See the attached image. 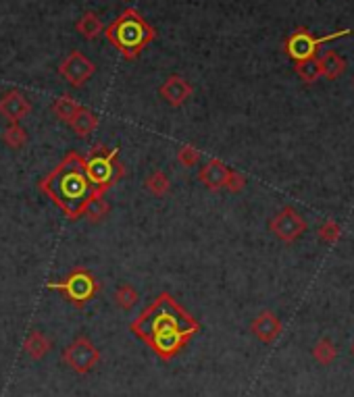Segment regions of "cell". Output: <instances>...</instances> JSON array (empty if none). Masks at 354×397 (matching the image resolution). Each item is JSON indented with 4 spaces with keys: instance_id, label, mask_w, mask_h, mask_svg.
<instances>
[{
    "instance_id": "cb8c5ba5",
    "label": "cell",
    "mask_w": 354,
    "mask_h": 397,
    "mask_svg": "<svg viewBox=\"0 0 354 397\" xmlns=\"http://www.w3.org/2000/svg\"><path fill=\"white\" fill-rule=\"evenodd\" d=\"M108 212H110V206H108V202L102 200V198H92V200L88 202L86 210H83V214L88 216L90 223H98V221H102Z\"/></svg>"
},
{
    "instance_id": "7c38bea8",
    "label": "cell",
    "mask_w": 354,
    "mask_h": 397,
    "mask_svg": "<svg viewBox=\"0 0 354 397\" xmlns=\"http://www.w3.org/2000/svg\"><path fill=\"white\" fill-rule=\"evenodd\" d=\"M250 331L253 335L261 341V343H273L279 335H282V320L277 318L275 312L271 310H263L253 323H250Z\"/></svg>"
},
{
    "instance_id": "9a60e30c",
    "label": "cell",
    "mask_w": 354,
    "mask_h": 397,
    "mask_svg": "<svg viewBox=\"0 0 354 397\" xmlns=\"http://www.w3.org/2000/svg\"><path fill=\"white\" fill-rule=\"evenodd\" d=\"M23 349L32 360H42L52 349V341L42 331H32L23 341Z\"/></svg>"
},
{
    "instance_id": "30bf717a",
    "label": "cell",
    "mask_w": 354,
    "mask_h": 397,
    "mask_svg": "<svg viewBox=\"0 0 354 397\" xmlns=\"http://www.w3.org/2000/svg\"><path fill=\"white\" fill-rule=\"evenodd\" d=\"M32 112V104L19 90H9L0 96V114H3L9 123H19Z\"/></svg>"
},
{
    "instance_id": "7a4b0ae2",
    "label": "cell",
    "mask_w": 354,
    "mask_h": 397,
    "mask_svg": "<svg viewBox=\"0 0 354 397\" xmlns=\"http://www.w3.org/2000/svg\"><path fill=\"white\" fill-rule=\"evenodd\" d=\"M40 190L46 194L71 221L79 218L94 198L92 185L86 175L83 156L77 152H69L55 171H50L44 179H40Z\"/></svg>"
},
{
    "instance_id": "e0dca14e",
    "label": "cell",
    "mask_w": 354,
    "mask_h": 397,
    "mask_svg": "<svg viewBox=\"0 0 354 397\" xmlns=\"http://www.w3.org/2000/svg\"><path fill=\"white\" fill-rule=\"evenodd\" d=\"M75 30H77V34H79L83 40H96V38L102 34L104 26H102V21H100V17H98L96 13H83V15L77 19Z\"/></svg>"
},
{
    "instance_id": "ac0fdd59",
    "label": "cell",
    "mask_w": 354,
    "mask_h": 397,
    "mask_svg": "<svg viewBox=\"0 0 354 397\" xmlns=\"http://www.w3.org/2000/svg\"><path fill=\"white\" fill-rule=\"evenodd\" d=\"M294 69H296L298 77H300L304 83H315V81L321 77V63H319V57L298 61V63H294Z\"/></svg>"
},
{
    "instance_id": "d4e9b609",
    "label": "cell",
    "mask_w": 354,
    "mask_h": 397,
    "mask_svg": "<svg viewBox=\"0 0 354 397\" xmlns=\"http://www.w3.org/2000/svg\"><path fill=\"white\" fill-rule=\"evenodd\" d=\"M319 237H321V241H325V243H335V241L342 237V227H340L335 221H325V223L319 227Z\"/></svg>"
},
{
    "instance_id": "277c9868",
    "label": "cell",
    "mask_w": 354,
    "mask_h": 397,
    "mask_svg": "<svg viewBox=\"0 0 354 397\" xmlns=\"http://www.w3.org/2000/svg\"><path fill=\"white\" fill-rule=\"evenodd\" d=\"M117 156H119V150L117 148H106L102 144H96L83 159L86 175L92 185L94 198H102L126 175V169L121 163H117Z\"/></svg>"
},
{
    "instance_id": "ffe728a7",
    "label": "cell",
    "mask_w": 354,
    "mask_h": 397,
    "mask_svg": "<svg viewBox=\"0 0 354 397\" xmlns=\"http://www.w3.org/2000/svg\"><path fill=\"white\" fill-rule=\"evenodd\" d=\"M3 140L9 148L13 150H19L28 144L30 136H28V131L19 125V123H11L5 131H3Z\"/></svg>"
},
{
    "instance_id": "83f0119b",
    "label": "cell",
    "mask_w": 354,
    "mask_h": 397,
    "mask_svg": "<svg viewBox=\"0 0 354 397\" xmlns=\"http://www.w3.org/2000/svg\"><path fill=\"white\" fill-rule=\"evenodd\" d=\"M352 356H354V343H352Z\"/></svg>"
},
{
    "instance_id": "603a6c76",
    "label": "cell",
    "mask_w": 354,
    "mask_h": 397,
    "mask_svg": "<svg viewBox=\"0 0 354 397\" xmlns=\"http://www.w3.org/2000/svg\"><path fill=\"white\" fill-rule=\"evenodd\" d=\"M146 190L155 196H165L169 190H171V183H169V177L163 173V171H153L148 177H146Z\"/></svg>"
},
{
    "instance_id": "4fadbf2b",
    "label": "cell",
    "mask_w": 354,
    "mask_h": 397,
    "mask_svg": "<svg viewBox=\"0 0 354 397\" xmlns=\"http://www.w3.org/2000/svg\"><path fill=\"white\" fill-rule=\"evenodd\" d=\"M229 167H225L219 159H210L198 173V179L204 187H208L210 192H219L221 187H225L227 175H229Z\"/></svg>"
},
{
    "instance_id": "44dd1931",
    "label": "cell",
    "mask_w": 354,
    "mask_h": 397,
    "mask_svg": "<svg viewBox=\"0 0 354 397\" xmlns=\"http://www.w3.org/2000/svg\"><path fill=\"white\" fill-rule=\"evenodd\" d=\"M112 300H115V304L119 306L121 310H132L136 306V302L140 300V296H138V292L130 283H124V285H119V287L115 289Z\"/></svg>"
},
{
    "instance_id": "484cf974",
    "label": "cell",
    "mask_w": 354,
    "mask_h": 397,
    "mask_svg": "<svg viewBox=\"0 0 354 397\" xmlns=\"http://www.w3.org/2000/svg\"><path fill=\"white\" fill-rule=\"evenodd\" d=\"M198 161H200V152H198L194 146L186 144V146L179 148V152H177V163H179L181 167H194Z\"/></svg>"
},
{
    "instance_id": "4316f807",
    "label": "cell",
    "mask_w": 354,
    "mask_h": 397,
    "mask_svg": "<svg viewBox=\"0 0 354 397\" xmlns=\"http://www.w3.org/2000/svg\"><path fill=\"white\" fill-rule=\"evenodd\" d=\"M246 187V177L238 171H229L227 181H225V190H229L231 194H238Z\"/></svg>"
},
{
    "instance_id": "3957f363",
    "label": "cell",
    "mask_w": 354,
    "mask_h": 397,
    "mask_svg": "<svg viewBox=\"0 0 354 397\" xmlns=\"http://www.w3.org/2000/svg\"><path fill=\"white\" fill-rule=\"evenodd\" d=\"M104 36L124 59L134 61L157 38V30L136 9H126L104 30Z\"/></svg>"
},
{
    "instance_id": "5b68a950",
    "label": "cell",
    "mask_w": 354,
    "mask_h": 397,
    "mask_svg": "<svg viewBox=\"0 0 354 397\" xmlns=\"http://www.w3.org/2000/svg\"><path fill=\"white\" fill-rule=\"evenodd\" d=\"M48 289L61 292L69 304H73L75 308H83V306L90 304L92 298L98 294L100 285H98L96 277H94L88 269L77 267V269H73V271L69 273L67 279L55 281V283L50 281V283H48Z\"/></svg>"
},
{
    "instance_id": "8992f818",
    "label": "cell",
    "mask_w": 354,
    "mask_h": 397,
    "mask_svg": "<svg viewBox=\"0 0 354 397\" xmlns=\"http://www.w3.org/2000/svg\"><path fill=\"white\" fill-rule=\"evenodd\" d=\"M352 34V30H340L335 34H329V36H323V38H315L306 28H298L288 40H286V54L298 63V61H304V59H313L317 57V50L325 44V42H331V40H337L342 36H348Z\"/></svg>"
},
{
    "instance_id": "8fae6325",
    "label": "cell",
    "mask_w": 354,
    "mask_h": 397,
    "mask_svg": "<svg viewBox=\"0 0 354 397\" xmlns=\"http://www.w3.org/2000/svg\"><path fill=\"white\" fill-rule=\"evenodd\" d=\"M161 98L169 104V106H181L186 104V100H190V96L194 94V85L184 79L181 75H171L167 77L161 88H159Z\"/></svg>"
},
{
    "instance_id": "2e32d148",
    "label": "cell",
    "mask_w": 354,
    "mask_h": 397,
    "mask_svg": "<svg viewBox=\"0 0 354 397\" xmlns=\"http://www.w3.org/2000/svg\"><path fill=\"white\" fill-rule=\"evenodd\" d=\"M319 63H321V77H325V79H337L340 75H344V71L348 67L346 59H342L333 50L323 52L319 57Z\"/></svg>"
},
{
    "instance_id": "9c48e42d",
    "label": "cell",
    "mask_w": 354,
    "mask_h": 397,
    "mask_svg": "<svg viewBox=\"0 0 354 397\" xmlns=\"http://www.w3.org/2000/svg\"><path fill=\"white\" fill-rule=\"evenodd\" d=\"M59 73H61V77H63L69 85L81 88V85L96 73V65H94L86 54H81L79 50H73V52H69V54L63 59V63L59 65Z\"/></svg>"
},
{
    "instance_id": "d6986e66",
    "label": "cell",
    "mask_w": 354,
    "mask_h": 397,
    "mask_svg": "<svg viewBox=\"0 0 354 397\" xmlns=\"http://www.w3.org/2000/svg\"><path fill=\"white\" fill-rule=\"evenodd\" d=\"M79 108H81V104H79L77 100H73L71 96H67V94L59 96V98L52 102V112H55L61 121H65V123H69Z\"/></svg>"
},
{
    "instance_id": "7402d4cb",
    "label": "cell",
    "mask_w": 354,
    "mask_h": 397,
    "mask_svg": "<svg viewBox=\"0 0 354 397\" xmlns=\"http://www.w3.org/2000/svg\"><path fill=\"white\" fill-rule=\"evenodd\" d=\"M313 358H315L319 364H323V366L331 364V362L337 358V349H335L333 341L327 339V337L319 339V341L315 343V347H313Z\"/></svg>"
},
{
    "instance_id": "f1b7e54d",
    "label": "cell",
    "mask_w": 354,
    "mask_h": 397,
    "mask_svg": "<svg viewBox=\"0 0 354 397\" xmlns=\"http://www.w3.org/2000/svg\"><path fill=\"white\" fill-rule=\"evenodd\" d=\"M124 3H128V0H124Z\"/></svg>"
},
{
    "instance_id": "ba28073f",
    "label": "cell",
    "mask_w": 354,
    "mask_h": 397,
    "mask_svg": "<svg viewBox=\"0 0 354 397\" xmlns=\"http://www.w3.org/2000/svg\"><path fill=\"white\" fill-rule=\"evenodd\" d=\"M269 229H271V233H273L277 239H282V241H286V243H292V241H296L298 237H302V233L306 231V221L302 218V214H300L296 208L286 206V208H282V210L269 221Z\"/></svg>"
},
{
    "instance_id": "52a82bcc",
    "label": "cell",
    "mask_w": 354,
    "mask_h": 397,
    "mask_svg": "<svg viewBox=\"0 0 354 397\" xmlns=\"http://www.w3.org/2000/svg\"><path fill=\"white\" fill-rule=\"evenodd\" d=\"M63 362L77 374H88L94 370V366L100 362V352L88 339L86 335L75 337L65 349H63Z\"/></svg>"
},
{
    "instance_id": "6da1fadb",
    "label": "cell",
    "mask_w": 354,
    "mask_h": 397,
    "mask_svg": "<svg viewBox=\"0 0 354 397\" xmlns=\"http://www.w3.org/2000/svg\"><path fill=\"white\" fill-rule=\"evenodd\" d=\"M198 331L200 323L169 294H161L132 323V333L140 337L161 360H173Z\"/></svg>"
},
{
    "instance_id": "5bb4252c",
    "label": "cell",
    "mask_w": 354,
    "mask_h": 397,
    "mask_svg": "<svg viewBox=\"0 0 354 397\" xmlns=\"http://www.w3.org/2000/svg\"><path fill=\"white\" fill-rule=\"evenodd\" d=\"M69 125H71V129L75 131L77 138H88L92 131L98 127V114L92 112V110L86 108V106H81V108L75 112V116L69 121Z\"/></svg>"
}]
</instances>
